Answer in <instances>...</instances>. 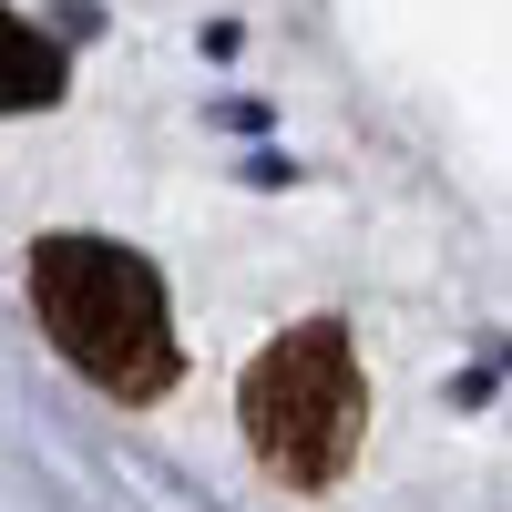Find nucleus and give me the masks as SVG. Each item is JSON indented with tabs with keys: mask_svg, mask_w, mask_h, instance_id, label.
<instances>
[{
	"mask_svg": "<svg viewBox=\"0 0 512 512\" xmlns=\"http://www.w3.org/2000/svg\"><path fill=\"white\" fill-rule=\"evenodd\" d=\"M31 318L41 338L113 400H154L175 379V308L164 277L113 236H41L31 246Z\"/></svg>",
	"mask_w": 512,
	"mask_h": 512,
	"instance_id": "nucleus-1",
	"label": "nucleus"
},
{
	"mask_svg": "<svg viewBox=\"0 0 512 512\" xmlns=\"http://www.w3.org/2000/svg\"><path fill=\"white\" fill-rule=\"evenodd\" d=\"M359 431H369V379H359V349L338 318L287 328L246 369V441L277 482H297V492L338 482L359 461Z\"/></svg>",
	"mask_w": 512,
	"mask_h": 512,
	"instance_id": "nucleus-2",
	"label": "nucleus"
},
{
	"mask_svg": "<svg viewBox=\"0 0 512 512\" xmlns=\"http://www.w3.org/2000/svg\"><path fill=\"white\" fill-rule=\"evenodd\" d=\"M52 93H62V52H52L31 21L0 11V113H41Z\"/></svg>",
	"mask_w": 512,
	"mask_h": 512,
	"instance_id": "nucleus-3",
	"label": "nucleus"
}]
</instances>
